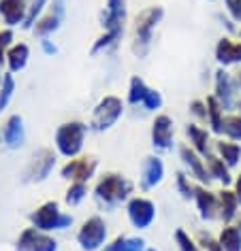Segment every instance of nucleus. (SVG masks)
Masks as SVG:
<instances>
[{
	"label": "nucleus",
	"instance_id": "f257e3e1",
	"mask_svg": "<svg viewBox=\"0 0 241 251\" xmlns=\"http://www.w3.org/2000/svg\"><path fill=\"white\" fill-rule=\"evenodd\" d=\"M94 194H96V200L105 206H116L120 202L130 198L132 194V183L124 175L118 173H105L103 177L96 181V187H94Z\"/></svg>",
	"mask_w": 241,
	"mask_h": 251
},
{
	"label": "nucleus",
	"instance_id": "f03ea898",
	"mask_svg": "<svg viewBox=\"0 0 241 251\" xmlns=\"http://www.w3.org/2000/svg\"><path fill=\"white\" fill-rule=\"evenodd\" d=\"M88 126L81 122H66L56 130V149L64 158H77L84 149Z\"/></svg>",
	"mask_w": 241,
	"mask_h": 251
},
{
	"label": "nucleus",
	"instance_id": "7ed1b4c3",
	"mask_svg": "<svg viewBox=\"0 0 241 251\" xmlns=\"http://www.w3.org/2000/svg\"><path fill=\"white\" fill-rule=\"evenodd\" d=\"M30 224L41 232H54V230H66L73 226V215L60 211V206L56 200L41 204L32 215H30Z\"/></svg>",
	"mask_w": 241,
	"mask_h": 251
},
{
	"label": "nucleus",
	"instance_id": "20e7f679",
	"mask_svg": "<svg viewBox=\"0 0 241 251\" xmlns=\"http://www.w3.org/2000/svg\"><path fill=\"white\" fill-rule=\"evenodd\" d=\"M164 15L162 7H150L139 13L137 17V26H135V51L139 55H145L150 49V43H151V34H154L156 26L160 24Z\"/></svg>",
	"mask_w": 241,
	"mask_h": 251
},
{
	"label": "nucleus",
	"instance_id": "39448f33",
	"mask_svg": "<svg viewBox=\"0 0 241 251\" xmlns=\"http://www.w3.org/2000/svg\"><path fill=\"white\" fill-rule=\"evenodd\" d=\"M124 113V102L118 96H105L94 109L92 115V128L98 130V132H105L111 126H116V122L122 117Z\"/></svg>",
	"mask_w": 241,
	"mask_h": 251
},
{
	"label": "nucleus",
	"instance_id": "423d86ee",
	"mask_svg": "<svg viewBox=\"0 0 241 251\" xmlns=\"http://www.w3.org/2000/svg\"><path fill=\"white\" fill-rule=\"evenodd\" d=\"M237 77H233L231 73H226L224 68H220L218 73H215V77H213V96L215 100L220 102V106L224 111H233V109H237Z\"/></svg>",
	"mask_w": 241,
	"mask_h": 251
},
{
	"label": "nucleus",
	"instance_id": "0eeeda50",
	"mask_svg": "<svg viewBox=\"0 0 241 251\" xmlns=\"http://www.w3.org/2000/svg\"><path fill=\"white\" fill-rule=\"evenodd\" d=\"M105 241H107V224L98 215L86 219L77 232V243L81 245L84 251H96L103 247Z\"/></svg>",
	"mask_w": 241,
	"mask_h": 251
},
{
	"label": "nucleus",
	"instance_id": "6e6552de",
	"mask_svg": "<svg viewBox=\"0 0 241 251\" xmlns=\"http://www.w3.org/2000/svg\"><path fill=\"white\" fill-rule=\"evenodd\" d=\"M126 213H128V219L135 228L145 230V228H150L151 222L156 219V204L143 196H135L128 200Z\"/></svg>",
	"mask_w": 241,
	"mask_h": 251
},
{
	"label": "nucleus",
	"instance_id": "1a4fd4ad",
	"mask_svg": "<svg viewBox=\"0 0 241 251\" xmlns=\"http://www.w3.org/2000/svg\"><path fill=\"white\" fill-rule=\"evenodd\" d=\"M96 166H98V162L94 160V158H88V155H84V158H71L66 162L64 166H62V177H64L66 181H79V183H88L92 177H94V173H96Z\"/></svg>",
	"mask_w": 241,
	"mask_h": 251
},
{
	"label": "nucleus",
	"instance_id": "9d476101",
	"mask_svg": "<svg viewBox=\"0 0 241 251\" xmlns=\"http://www.w3.org/2000/svg\"><path fill=\"white\" fill-rule=\"evenodd\" d=\"M180 158L183 162V166L188 168V173L192 175V177L199 181L201 185H209V181H211V175H209L207 164H205V158H203L201 153H196L190 145H181L180 147Z\"/></svg>",
	"mask_w": 241,
	"mask_h": 251
},
{
	"label": "nucleus",
	"instance_id": "9b49d317",
	"mask_svg": "<svg viewBox=\"0 0 241 251\" xmlns=\"http://www.w3.org/2000/svg\"><path fill=\"white\" fill-rule=\"evenodd\" d=\"M126 22V0H107V7L100 17V26L105 32H124Z\"/></svg>",
	"mask_w": 241,
	"mask_h": 251
},
{
	"label": "nucleus",
	"instance_id": "f8f14e48",
	"mask_svg": "<svg viewBox=\"0 0 241 251\" xmlns=\"http://www.w3.org/2000/svg\"><path fill=\"white\" fill-rule=\"evenodd\" d=\"M194 202L201 211V217L205 222H213L220 219V196L211 190H207L205 185H196L194 187Z\"/></svg>",
	"mask_w": 241,
	"mask_h": 251
},
{
	"label": "nucleus",
	"instance_id": "ddd939ff",
	"mask_svg": "<svg viewBox=\"0 0 241 251\" xmlns=\"http://www.w3.org/2000/svg\"><path fill=\"white\" fill-rule=\"evenodd\" d=\"M56 166V153L52 149H41L39 153L32 158L28 171H26V179L28 181H45L52 175Z\"/></svg>",
	"mask_w": 241,
	"mask_h": 251
},
{
	"label": "nucleus",
	"instance_id": "4468645a",
	"mask_svg": "<svg viewBox=\"0 0 241 251\" xmlns=\"http://www.w3.org/2000/svg\"><path fill=\"white\" fill-rule=\"evenodd\" d=\"M62 15H64V0H54L52 2V9L49 13H45L43 17H39V22L34 24V34L39 39H45L52 32L60 28V22H62Z\"/></svg>",
	"mask_w": 241,
	"mask_h": 251
},
{
	"label": "nucleus",
	"instance_id": "2eb2a0df",
	"mask_svg": "<svg viewBox=\"0 0 241 251\" xmlns=\"http://www.w3.org/2000/svg\"><path fill=\"white\" fill-rule=\"evenodd\" d=\"M151 145L160 151L173 147V119L169 115H156L151 124Z\"/></svg>",
	"mask_w": 241,
	"mask_h": 251
},
{
	"label": "nucleus",
	"instance_id": "dca6fc26",
	"mask_svg": "<svg viewBox=\"0 0 241 251\" xmlns=\"http://www.w3.org/2000/svg\"><path fill=\"white\" fill-rule=\"evenodd\" d=\"M164 179V164L160 158L150 155L143 160L141 166V190H151V187L160 185Z\"/></svg>",
	"mask_w": 241,
	"mask_h": 251
},
{
	"label": "nucleus",
	"instance_id": "f3484780",
	"mask_svg": "<svg viewBox=\"0 0 241 251\" xmlns=\"http://www.w3.org/2000/svg\"><path fill=\"white\" fill-rule=\"evenodd\" d=\"M0 15L7 26H17L26 22L28 15V2L26 0H0Z\"/></svg>",
	"mask_w": 241,
	"mask_h": 251
},
{
	"label": "nucleus",
	"instance_id": "a211bd4d",
	"mask_svg": "<svg viewBox=\"0 0 241 251\" xmlns=\"http://www.w3.org/2000/svg\"><path fill=\"white\" fill-rule=\"evenodd\" d=\"M215 60L222 66H233V64H241V41H233L224 36L218 41L215 45Z\"/></svg>",
	"mask_w": 241,
	"mask_h": 251
},
{
	"label": "nucleus",
	"instance_id": "6ab92c4d",
	"mask_svg": "<svg viewBox=\"0 0 241 251\" xmlns=\"http://www.w3.org/2000/svg\"><path fill=\"white\" fill-rule=\"evenodd\" d=\"M186 134L190 139V147H192L196 153H201L203 158L211 153V130H205L196 124H190L186 128Z\"/></svg>",
	"mask_w": 241,
	"mask_h": 251
},
{
	"label": "nucleus",
	"instance_id": "aec40b11",
	"mask_svg": "<svg viewBox=\"0 0 241 251\" xmlns=\"http://www.w3.org/2000/svg\"><path fill=\"white\" fill-rule=\"evenodd\" d=\"M24 119L20 115H11L7 119V124H4V130H2V139L7 143V147L11 149H17L22 147L24 143Z\"/></svg>",
	"mask_w": 241,
	"mask_h": 251
},
{
	"label": "nucleus",
	"instance_id": "412c9836",
	"mask_svg": "<svg viewBox=\"0 0 241 251\" xmlns=\"http://www.w3.org/2000/svg\"><path fill=\"white\" fill-rule=\"evenodd\" d=\"M218 196H220V219L224 224H233L241 209L237 196H235L233 190H226V187L222 192H218Z\"/></svg>",
	"mask_w": 241,
	"mask_h": 251
},
{
	"label": "nucleus",
	"instance_id": "4be33fe9",
	"mask_svg": "<svg viewBox=\"0 0 241 251\" xmlns=\"http://www.w3.org/2000/svg\"><path fill=\"white\" fill-rule=\"evenodd\" d=\"M205 164H207V171H209V175H211V179L220 181V183L224 185V187L233 183V177H231V168L226 166V162L222 160L220 155H213V153L205 155Z\"/></svg>",
	"mask_w": 241,
	"mask_h": 251
},
{
	"label": "nucleus",
	"instance_id": "5701e85b",
	"mask_svg": "<svg viewBox=\"0 0 241 251\" xmlns=\"http://www.w3.org/2000/svg\"><path fill=\"white\" fill-rule=\"evenodd\" d=\"M30 58V49L26 43H17V45H11V49L7 51V64L11 73H20L26 68Z\"/></svg>",
	"mask_w": 241,
	"mask_h": 251
},
{
	"label": "nucleus",
	"instance_id": "b1692460",
	"mask_svg": "<svg viewBox=\"0 0 241 251\" xmlns=\"http://www.w3.org/2000/svg\"><path fill=\"white\" fill-rule=\"evenodd\" d=\"M215 151H218L220 158L226 162L228 168H235L241 162V145L235 143V141H228V139L218 141L215 143Z\"/></svg>",
	"mask_w": 241,
	"mask_h": 251
},
{
	"label": "nucleus",
	"instance_id": "393cba45",
	"mask_svg": "<svg viewBox=\"0 0 241 251\" xmlns=\"http://www.w3.org/2000/svg\"><path fill=\"white\" fill-rule=\"evenodd\" d=\"M218 241L224 251H241V230L235 224H224Z\"/></svg>",
	"mask_w": 241,
	"mask_h": 251
},
{
	"label": "nucleus",
	"instance_id": "a878e982",
	"mask_svg": "<svg viewBox=\"0 0 241 251\" xmlns=\"http://www.w3.org/2000/svg\"><path fill=\"white\" fill-rule=\"evenodd\" d=\"M207 124L213 134H222V119H224V109L215 100V96H207Z\"/></svg>",
	"mask_w": 241,
	"mask_h": 251
},
{
	"label": "nucleus",
	"instance_id": "bb28decb",
	"mask_svg": "<svg viewBox=\"0 0 241 251\" xmlns=\"http://www.w3.org/2000/svg\"><path fill=\"white\" fill-rule=\"evenodd\" d=\"M222 134L228 141L241 143V115L239 113H226L222 119Z\"/></svg>",
	"mask_w": 241,
	"mask_h": 251
},
{
	"label": "nucleus",
	"instance_id": "cd10ccee",
	"mask_svg": "<svg viewBox=\"0 0 241 251\" xmlns=\"http://www.w3.org/2000/svg\"><path fill=\"white\" fill-rule=\"evenodd\" d=\"M148 92H150V87L145 85L143 79L132 77L130 79V85H128V102L130 104H139V102L143 104V100H145V96H148Z\"/></svg>",
	"mask_w": 241,
	"mask_h": 251
},
{
	"label": "nucleus",
	"instance_id": "c85d7f7f",
	"mask_svg": "<svg viewBox=\"0 0 241 251\" xmlns=\"http://www.w3.org/2000/svg\"><path fill=\"white\" fill-rule=\"evenodd\" d=\"M47 2H49V0H32V2L28 4V15H26V22H24V28H26V30L34 28V24L39 22L41 13L45 11Z\"/></svg>",
	"mask_w": 241,
	"mask_h": 251
},
{
	"label": "nucleus",
	"instance_id": "c756f323",
	"mask_svg": "<svg viewBox=\"0 0 241 251\" xmlns=\"http://www.w3.org/2000/svg\"><path fill=\"white\" fill-rule=\"evenodd\" d=\"M86 196H88V183H79V181H73L71 187L66 190L64 200H66L68 206H77Z\"/></svg>",
	"mask_w": 241,
	"mask_h": 251
},
{
	"label": "nucleus",
	"instance_id": "7c9ffc66",
	"mask_svg": "<svg viewBox=\"0 0 241 251\" xmlns=\"http://www.w3.org/2000/svg\"><path fill=\"white\" fill-rule=\"evenodd\" d=\"M39 234H41V230H36L34 226L32 228H26L20 234V238H17L15 249L17 251H34V243H36V236Z\"/></svg>",
	"mask_w": 241,
	"mask_h": 251
},
{
	"label": "nucleus",
	"instance_id": "2f4dec72",
	"mask_svg": "<svg viewBox=\"0 0 241 251\" xmlns=\"http://www.w3.org/2000/svg\"><path fill=\"white\" fill-rule=\"evenodd\" d=\"M13 92H15V79H13V75H11V73H7L2 77V85H0V113H2L4 106L9 104Z\"/></svg>",
	"mask_w": 241,
	"mask_h": 251
},
{
	"label": "nucleus",
	"instance_id": "473e14b6",
	"mask_svg": "<svg viewBox=\"0 0 241 251\" xmlns=\"http://www.w3.org/2000/svg\"><path fill=\"white\" fill-rule=\"evenodd\" d=\"M34 251H58V241H56L54 236H49L47 232H41V234L36 236Z\"/></svg>",
	"mask_w": 241,
	"mask_h": 251
},
{
	"label": "nucleus",
	"instance_id": "72a5a7b5",
	"mask_svg": "<svg viewBox=\"0 0 241 251\" xmlns=\"http://www.w3.org/2000/svg\"><path fill=\"white\" fill-rule=\"evenodd\" d=\"M177 190H180V194L186 200H190V198H194V185L190 183V179H188V175L186 173H177Z\"/></svg>",
	"mask_w": 241,
	"mask_h": 251
},
{
	"label": "nucleus",
	"instance_id": "f704fd0d",
	"mask_svg": "<svg viewBox=\"0 0 241 251\" xmlns=\"http://www.w3.org/2000/svg\"><path fill=\"white\" fill-rule=\"evenodd\" d=\"M13 45V32L7 28V30H0V66L7 62V51Z\"/></svg>",
	"mask_w": 241,
	"mask_h": 251
},
{
	"label": "nucleus",
	"instance_id": "c9c22d12",
	"mask_svg": "<svg viewBox=\"0 0 241 251\" xmlns=\"http://www.w3.org/2000/svg\"><path fill=\"white\" fill-rule=\"evenodd\" d=\"M175 241H177L180 251H199V245L194 243V238H190V234L188 232H183V230L175 232Z\"/></svg>",
	"mask_w": 241,
	"mask_h": 251
},
{
	"label": "nucleus",
	"instance_id": "e433bc0d",
	"mask_svg": "<svg viewBox=\"0 0 241 251\" xmlns=\"http://www.w3.org/2000/svg\"><path fill=\"white\" fill-rule=\"evenodd\" d=\"M120 32H105L103 36H100V39L94 43V47H92V51L94 53H98L100 49H107V47H111V45H116V43L120 41Z\"/></svg>",
	"mask_w": 241,
	"mask_h": 251
},
{
	"label": "nucleus",
	"instance_id": "4c0bfd02",
	"mask_svg": "<svg viewBox=\"0 0 241 251\" xmlns=\"http://www.w3.org/2000/svg\"><path fill=\"white\" fill-rule=\"evenodd\" d=\"M145 241L141 236H132V238H126L124 236V241L122 245L118 247V251H145Z\"/></svg>",
	"mask_w": 241,
	"mask_h": 251
},
{
	"label": "nucleus",
	"instance_id": "58836bf2",
	"mask_svg": "<svg viewBox=\"0 0 241 251\" xmlns=\"http://www.w3.org/2000/svg\"><path fill=\"white\" fill-rule=\"evenodd\" d=\"M190 113H192L201 124H205L207 122V102L205 100H192V102H190Z\"/></svg>",
	"mask_w": 241,
	"mask_h": 251
},
{
	"label": "nucleus",
	"instance_id": "ea45409f",
	"mask_svg": "<svg viewBox=\"0 0 241 251\" xmlns=\"http://www.w3.org/2000/svg\"><path fill=\"white\" fill-rule=\"evenodd\" d=\"M143 106H145V111H156V109H160V106H162V96H160V92L150 90L148 96H145V100H143Z\"/></svg>",
	"mask_w": 241,
	"mask_h": 251
},
{
	"label": "nucleus",
	"instance_id": "a19ab883",
	"mask_svg": "<svg viewBox=\"0 0 241 251\" xmlns=\"http://www.w3.org/2000/svg\"><path fill=\"white\" fill-rule=\"evenodd\" d=\"M224 4H226L228 15H231L235 22L241 24V0H224Z\"/></svg>",
	"mask_w": 241,
	"mask_h": 251
},
{
	"label": "nucleus",
	"instance_id": "79ce46f5",
	"mask_svg": "<svg viewBox=\"0 0 241 251\" xmlns=\"http://www.w3.org/2000/svg\"><path fill=\"white\" fill-rule=\"evenodd\" d=\"M201 245H203V249H205V251H224L218 238H211V236H203Z\"/></svg>",
	"mask_w": 241,
	"mask_h": 251
},
{
	"label": "nucleus",
	"instance_id": "37998d69",
	"mask_svg": "<svg viewBox=\"0 0 241 251\" xmlns=\"http://www.w3.org/2000/svg\"><path fill=\"white\" fill-rule=\"evenodd\" d=\"M233 192H235V196H237L239 204H241V173L237 175V179L233 181Z\"/></svg>",
	"mask_w": 241,
	"mask_h": 251
},
{
	"label": "nucleus",
	"instance_id": "c03bdc74",
	"mask_svg": "<svg viewBox=\"0 0 241 251\" xmlns=\"http://www.w3.org/2000/svg\"><path fill=\"white\" fill-rule=\"evenodd\" d=\"M122 241H124V236H118L113 243L105 245V249H103V251H118V247H120V245H122Z\"/></svg>",
	"mask_w": 241,
	"mask_h": 251
},
{
	"label": "nucleus",
	"instance_id": "a18cd8bd",
	"mask_svg": "<svg viewBox=\"0 0 241 251\" xmlns=\"http://www.w3.org/2000/svg\"><path fill=\"white\" fill-rule=\"evenodd\" d=\"M43 47H45V51H47V53H56V47H54L49 41H43Z\"/></svg>",
	"mask_w": 241,
	"mask_h": 251
},
{
	"label": "nucleus",
	"instance_id": "49530a36",
	"mask_svg": "<svg viewBox=\"0 0 241 251\" xmlns=\"http://www.w3.org/2000/svg\"><path fill=\"white\" fill-rule=\"evenodd\" d=\"M235 226H237V228L241 230V211H239V215H237V217H235Z\"/></svg>",
	"mask_w": 241,
	"mask_h": 251
},
{
	"label": "nucleus",
	"instance_id": "de8ad7c7",
	"mask_svg": "<svg viewBox=\"0 0 241 251\" xmlns=\"http://www.w3.org/2000/svg\"><path fill=\"white\" fill-rule=\"evenodd\" d=\"M237 111H239V115H241V96H239V100H237Z\"/></svg>",
	"mask_w": 241,
	"mask_h": 251
},
{
	"label": "nucleus",
	"instance_id": "09e8293b",
	"mask_svg": "<svg viewBox=\"0 0 241 251\" xmlns=\"http://www.w3.org/2000/svg\"><path fill=\"white\" fill-rule=\"evenodd\" d=\"M237 83H239V87H241V71L237 73Z\"/></svg>",
	"mask_w": 241,
	"mask_h": 251
},
{
	"label": "nucleus",
	"instance_id": "8fccbe9b",
	"mask_svg": "<svg viewBox=\"0 0 241 251\" xmlns=\"http://www.w3.org/2000/svg\"><path fill=\"white\" fill-rule=\"evenodd\" d=\"M145 251H156V249H145Z\"/></svg>",
	"mask_w": 241,
	"mask_h": 251
},
{
	"label": "nucleus",
	"instance_id": "3c124183",
	"mask_svg": "<svg viewBox=\"0 0 241 251\" xmlns=\"http://www.w3.org/2000/svg\"><path fill=\"white\" fill-rule=\"evenodd\" d=\"M0 85H2V77H0Z\"/></svg>",
	"mask_w": 241,
	"mask_h": 251
},
{
	"label": "nucleus",
	"instance_id": "603ef678",
	"mask_svg": "<svg viewBox=\"0 0 241 251\" xmlns=\"http://www.w3.org/2000/svg\"><path fill=\"white\" fill-rule=\"evenodd\" d=\"M239 36H241V28H239Z\"/></svg>",
	"mask_w": 241,
	"mask_h": 251
}]
</instances>
